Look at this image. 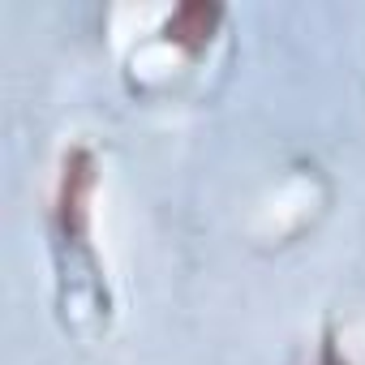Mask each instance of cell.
I'll use <instances>...</instances> for the list:
<instances>
[{
	"label": "cell",
	"instance_id": "6da1fadb",
	"mask_svg": "<svg viewBox=\"0 0 365 365\" xmlns=\"http://www.w3.org/2000/svg\"><path fill=\"white\" fill-rule=\"evenodd\" d=\"M220 9L215 5H202V0H190V5H176L172 18H168V39L176 43H185V48H202L211 39V26H215Z\"/></svg>",
	"mask_w": 365,
	"mask_h": 365
}]
</instances>
